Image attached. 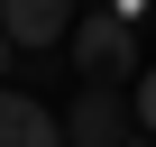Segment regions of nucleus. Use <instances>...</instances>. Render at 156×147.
I'll list each match as a JSON object with an SVG mask.
<instances>
[{
    "label": "nucleus",
    "mask_w": 156,
    "mask_h": 147,
    "mask_svg": "<svg viewBox=\"0 0 156 147\" xmlns=\"http://www.w3.org/2000/svg\"><path fill=\"white\" fill-rule=\"evenodd\" d=\"M64 46H73V74H83V83H110V92H129V74H147L138 64V28L119 9H83Z\"/></svg>",
    "instance_id": "nucleus-1"
},
{
    "label": "nucleus",
    "mask_w": 156,
    "mask_h": 147,
    "mask_svg": "<svg viewBox=\"0 0 156 147\" xmlns=\"http://www.w3.org/2000/svg\"><path fill=\"white\" fill-rule=\"evenodd\" d=\"M64 147H138V110H129V92L83 83L73 110H64Z\"/></svg>",
    "instance_id": "nucleus-2"
},
{
    "label": "nucleus",
    "mask_w": 156,
    "mask_h": 147,
    "mask_svg": "<svg viewBox=\"0 0 156 147\" xmlns=\"http://www.w3.org/2000/svg\"><path fill=\"white\" fill-rule=\"evenodd\" d=\"M73 19H83V0H0V28H9V46H64Z\"/></svg>",
    "instance_id": "nucleus-3"
},
{
    "label": "nucleus",
    "mask_w": 156,
    "mask_h": 147,
    "mask_svg": "<svg viewBox=\"0 0 156 147\" xmlns=\"http://www.w3.org/2000/svg\"><path fill=\"white\" fill-rule=\"evenodd\" d=\"M0 147H64V120L46 101H28V92L0 83Z\"/></svg>",
    "instance_id": "nucleus-4"
},
{
    "label": "nucleus",
    "mask_w": 156,
    "mask_h": 147,
    "mask_svg": "<svg viewBox=\"0 0 156 147\" xmlns=\"http://www.w3.org/2000/svg\"><path fill=\"white\" fill-rule=\"evenodd\" d=\"M129 110H138V129H147V138H156V64H147V74H138V92H129Z\"/></svg>",
    "instance_id": "nucleus-5"
},
{
    "label": "nucleus",
    "mask_w": 156,
    "mask_h": 147,
    "mask_svg": "<svg viewBox=\"0 0 156 147\" xmlns=\"http://www.w3.org/2000/svg\"><path fill=\"white\" fill-rule=\"evenodd\" d=\"M9 64H19V46H9V28H0V74H9Z\"/></svg>",
    "instance_id": "nucleus-6"
},
{
    "label": "nucleus",
    "mask_w": 156,
    "mask_h": 147,
    "mask_svg": "<svg viewBox=\"0 0 156 147\" xmlns=\"http://www.w3.org/2000/svg\"><path fill=\"white\" fill-rule=\"evenodd\" d=\"M83 9H110V0H83Z\"/></svg>",
    "instance_id": "nucleus-7"
},
{
    "label": "nucleus",
    "mask_w": 156,
    "mask_h": 147,
    "mask_svg": "<svg viewBox=\"0 0 156 147\" xmlns=\"http://www.w3.org/2000/svg\"><path fill=\"white\" fill-rule=\"evenodd\" d=\"M147 147H156V138H147Z\"/></svg>",
    "instance_id": "nucleus-8"
}]
</instances>
